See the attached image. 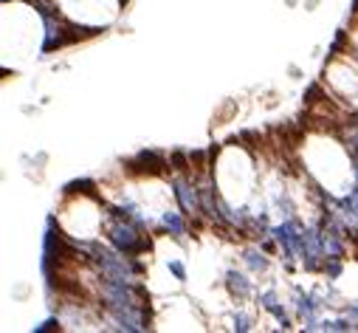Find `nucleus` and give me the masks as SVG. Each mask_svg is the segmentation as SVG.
I'll return each instance as SVG.
<instances>
[{"instance_id":"f257e3e1","label":"nucleus","mask_w":358,"mask_h":333,"mask_svg":"<svg viewBox=\"0 0 358 333\" xmlns=\"http://www.w3.org/2000/svg\"><path fill=\"white\" fill-rule=\"evenodd\" d=\"M172 186H175V198L184 209V215H197L203 207H200V192H197V184L186 175H175L172 178Z\"/></svg>"},{"instance_id":"f03ea898","label":"nucleus","mask_w":358,"mask_h":333,"mask_svg":"<svg viewBox=\"0 0 358 333\" xmlns=\"http://www.w3.org/2000/svg\"><path fill=\"white\" fill-rule=\"evenodd\" d=\"M226 286H229V291H232L237 299H243V297L251 294V283H248L243 274H237V272H229V274H226Z\"/></svg>"},{"instance_id":"423d86ee","label":"nucleus","mask_w":358,"mask_h":333,"mask_svg":"<svg viewBox=\"0 0 358 333\" xmlns=\"http://www.w3.org/2000/svg\"><path fill=\"white\" fill-rule=\"evenodd\" d=\"M170 272H172L178 280H184V277H186V274H184V265H181V262H170Z\"/></svg>"},{"instance_id":"39448f33","label":"nucleus","mask_w":358,"mask_h":333,"mask_svg":"<svg viewBox=\"0 0 358 333\" xmlns=\"http://www.w3.org/2000/svg\"><path fill=\"white\" fill-rule=\"evenodd\" d=\"M234 327H237V330H251V319H248L246 313H237V316H234Z\"/></svg>"},{"instance_id":"7ed1b4c3","label":"nucleus","mask_w":358,"mask_h":333,"mask_svg":"<svg viewBox=\"0 0 358 333\" xmlns=\"http://www.w3.org/2000/svg\"><path fill=\"white\" fill-rule=\"evenodd\" d=\"M161 223H164V229H167L172 237H181V235H186V223H184V218H181L178 212H164Z\"/></svg>"},{"instance_id":"20e7f679","label":"nucleus","mask_w":358,"mask_h":333,"mask_svg":"<svg viewBox=\"0 0 358 333\" xmlns=\"http://www.w3.org/2000/svg\"><path fill=\"white\" fill-rule=\"evenodd\" d=\"M246 262L251 265L254 272H262L265 265H268V257H265L260 249H248V251H246Z\"/></svg>"}]
</instances>
